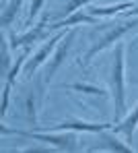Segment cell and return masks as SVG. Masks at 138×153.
Listing matches in <instances>:
<instances>
[{
	"instance_id": "cell-1",
	"label": "cell",
	"mask_w": 138,
	"mask_h": 153,
	"mask_svg": "<svg viewBox=\"0 0 138 153\" xmlns=\"http://www.w3.org/2000/svg\"><path fill=\"white\" fill-rule=\"evenodd\" d=\"M138 27V17H120V19H113L111 23H105V25H99V31L101 35L91 44V48L87 50V54L83 56V66L87 68L93 58L101 52H105L107 48H111L113 44H120L128 33H132Z\"/></svg>"
},
{
	"instance_id": "cell-2",
	"label": "cell",
	"mask_w": 138,
	"mask_h": 153,
	"mask_svg": "<svg viewBox=\"0 0 138 153\" xmlns=\"http://www.w3.org/2000/svg\"><path fill=\"white\" fill-rule=\"evenodd\" d=\"M126 50H128V46L124 42H120L111 58L109 93L113 100V120L115 122H120L126 116Z\"/></svg>"
},
{
	"instance_id": "cell-3",
	"label": "cell",
	"mask_w": 138,
	"mask_h": 153,
	"mask_svg": "<svg viewBox=\"0 0 138 153\" xmlns=\"http://www.w3.org/2000/svg\"><path fill=\"white\" fill-rule=\"evenodd\" d=\"M2 134H15V137H25V139H33L39 143H46L48 147H54L58 151H81V141H79V132L76 130H50V132H39V130H17V128H8L6 124L0 126Z\"/></svg>"
},
{
	"instance_id": "cell-4",
	"label": "cell",
	"mask_w": 138,
	"mask_h": 153,
	"mask_svg": "<svg viewBox=\"0 0 138 153\" xmlns=\"http://www.w3.org/2000/svg\"><path fill=\"white\" fill-rule=\"evenodd\" d=\"M74 37H76V29L72 27L64 37H62V42L58 44V48L54 50V54L50 56V60L43 64V71H41V79H43V83L46 85H50L52 81H54L56 73L64 66V62H66V58H68V54L72 50V44H74Z\"/></svg>"
},
{
	"instance_id": "cell-5",
	"label": "cell",
	"mask_w": 138,
	"mask_h": 153,
	"mask_svg": "<svg viewBox=\"0 0 138 153\" xmlns=\"http://www.w3.org/2000/svg\"><path fill=\"white\" fill-rule=\"evenodd\" d=\"M66 35V31H58L54 33L52 37H48L43 44H41V48L37 52H33V56H29L27 62H25V66H23V76L25 79H31V76H35V73L50 60V56L54 54V50L58 48V44L62 42V37Z\"/></svg>"
},
{
	"instance_id": "cell-6",
	"label": "cell",
	"mask_w": 138,
	"mask_h": 153,
	"mask_svg": "<svg viewBox=\"0 0 138 153\" xmlns=\"http://www.w3.org/2000/svg\"><path fill=\"white\" fill-rule=\"evenodd\" d=\"M50 37V27H48V17H43L33 29H27L25 33H12L8 31V44L12 50H19V48H31L33 44H37L39 39H46Z\"/></svg>"
},
{
	"instance_id": "cell-7",
	"label": "cell",
	"mask_w": 138,
	"mask_h": 153,
	"mask_svg": "<svg viewBox=\"0 0 138 153\" xmlns=\"http://www.w3.org/2000/svg\"><path fill=\"white\" fill-rule=\"evenodd\" d=\"M48 91V85L43 83V79L39 75V79L35 81L33 89H29L27 95H25V102H23V110H25V118L33 128H37V116H39V108L43 103V95Z\"/></svg>"
},
{
	"instance_id": "cell-8",
	"label": "cell",
	"mask_w": 138,
	"mask_h": 153,
	"mask_svg": "<svg viewBox=\"0 0 138 153\" xmlns=\"http://www.w3.org/2000/svg\"><path fill=\"white\" fill-rule=\"evenodd\" d=\"M111 130H113V128H107V130L99 132V134H97V143L91 145V147H87V151H111V153H128V151H132V145H130L128 141L122 143Z\"/></svg>"
},
{
	"instance_id": "cell-9",
	"label": "cell",
	"mask_w": 138,
	"mask_h": 153,
	"mask_svg": "<svg viewBox=\"0 0 138 153\" xmlns=\"http://www.w3.org/2000/svg\"><path fill=\"white\" fill-rule=\"evenodd\" d=\"M107 128H113L111 122H84V120H64L60 124L48 126V130H76V132H93L99 134Z\"/></svg>"
},
{
	"instance_id": "cell-10",
	"label": "cell",
	"mask_w": 138,
	"mask_h": 153,
	"mask_svg": "<svg viewBox=\"0 0 138 153\" xmlns=\"http://www.w3.org/2000/svg\"><path fill=\"white\" fill-rule=\"evenodd\" d=\"M97 23H101V19L93 17V15L87 10V6H84V8L72 13V15H68V17H64V19H60V21H56V23H50V31H60V29L76 27V25H97Z\"/></svg>"
},
{
	"instance_id": "cell-11",
	"label": "cell",
	"mask_w": 138,
	"mask_h": 153,
	"mask_svg": "<svg viewBox=\"0 0 138 153\" xmlns=\"http://www.w3.org/2000/svg\"><path fill=\"white\" fill-rule=\"evenodd\" d=\"M136 128H138V103L134 105V110H132L126 118H122L117 124H113V132L124 134V137H126V141L132 145V139H134Z\"/></svg>"
},
{
	"instance_id": "cell-12",
	"label": "cell",
	"mask_w": 138,
	"mask_h": 153,
	"mask_svg": "<svg viewBox=\"0 0 138 153\" xmlns=\"http://www.w3.org/2000/svg\"><path fill=\"white\" fill-rule=\"evenodd\" d=\"M132 6H134V2H120L115 6H93V4H89L87 10L97 19H109V17H120L124 10H130Z\"/></svg>"
},
{
	"instance_id": "cell-13",
	"label": "cell",
	"mask_w": 138,
	"mask_h": 153,
	"mask_svg": "<svg viewBox=\"0 0 138 153\" xmlns=\"http://www.w3.org/2000/svg\"><path fill=\"white\" fill-rule=\"evenodd\" d=\"M62 89L91 95V97H97V100H107V89H103L99 85H91V83H70V85H62Z\"/></svg>"
},
{
	"instance_id": "cell-14",
	"label": "cell",
	"mask_w": 138,
	"mask_h": 153,
	"mask_svg": "<svg viewBox=\"0 0 138 153\" xmlns=\"http://www.w3.org/2000/svg\"><path fill=\"white\" fill-rule=\"evenodd\" d=\"M29 56H31V48H23V52L15 58V62H12V64H10V68L6 71V81H4V83H8V85H12V87H15L17 76L23 75V66H25V62H27Z\"/></svg>"
},
{
	"instance_id": "cell-15",
	"label": "cell",
	"mask_w": 138,
	"mask_h": 153,
	"mask_svg": "<svg viewBox=\"0 0 138 153\" xmlns=\"http://www.w3.org/2000/svg\"><path fill=\"white\" fill-rule=\"evenodd\" d=\"M23 2L25 0H10L6 6H4V10H2V27L8 31L10 25H12V21L17 19V15L21 13V8H23Z\"/></svg>"
},
{
	"instance_id": "cell-16",
	"label": "cell",
	"mask_w": 138,
	"mask_h": 153,
	"mask_svg": "<svg viewBox=\"0 0 138 153\" xmlns=\"http://www.w3.org/2000/svg\"><path fill=\"white\" fill-rule=\"evenodd\" d=\"M95 0H66L64 2V6H62V19L64 17H68V15H72V13H76V10H81L84 6H89V4H93Z\"/></svg>"
},
{
	"instance_id": "cell-17",
	"label": "cell",
	"mask_w": 138,
	"mask_h": 153,
	"mask_svg": "<svg viewBox=\"0 0 138 153\" xmlns=\"http://www.w3.org/2000/svg\"><path fill=\"white\" fill-rule=\"evenodd\" d=\"M43 4H46V0H31L29 2V10H27V19H25V27L31 25V21L33 19H37V15L41 13V8H43Z\"/></svg>"
},
{
	"instance_id": "cell-18",
	"label": "cell",
	"mask_w": 138,
	"mask_h": 153,
	"mask_svg": "<svg viewBox=\"0 0 138 153\" xmlns=\"http://www.w3.org/2000/svg\"><path fill=\"white\" fill-rule=\"evenodd\" d=\"M10 91H12V85L4 83V89H2V105H0V116L4 118L6 112H8V103H10Z\"/></svg>"
},
{
	"instance_id": "cell-19",
	"label": "cell",
	"mask_w": 138,
	"mask_h": 153,
	"mask_svg": "<svg viewBox=\"0 0 138 153\" xmlns=\"http://www.w3.org/2000/svg\"><path fill=\"white\" fill-rule=\"evenodd\" d=\"M136 2H138V0H136Z\"/></svg>"
}]
</instances>
